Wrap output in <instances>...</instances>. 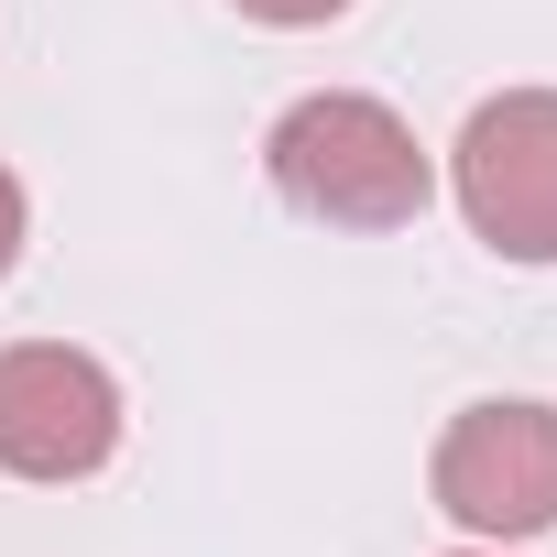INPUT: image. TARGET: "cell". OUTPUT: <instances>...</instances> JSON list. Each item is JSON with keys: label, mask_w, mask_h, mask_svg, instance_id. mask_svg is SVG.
Listing matches in <instances>:
<instances>
[{"label": "cell", "mask_w": 557, "mask_h": 557, "mask_svg": "<svg viewBox=\"0 0 557 557\" xmlns=\"http://www.w3.org/2000/svg\"><path fill=\"white\" fill-rule=\"evenodd\" d=\"M262 175H273L285 208H307L329 230H405L437 197V164L416 153V132L383 99H361V88L296 99L285 121H273V143H262Z\"/></svg>", "instance_id": "obj_1"}, {"label": "cell", "mask_w": 557, "mask_h": 557, "mask_svg": "<svg viewBox=\"0 0 557 557\" xmlns=\"http://www.w3.org/2000/svg\"><path fill=\"white\" fill-rule=\"evenodd\" d=\"M426 492H437V513L459 524V535H481V546H524V535H546L557 524V405H459L448 416V437H437V459H426Z\"/></svg>", "instance_id": "obj_2"}, {"label": "cell", "mask_w": 557, "mask_h": 557, "mask_svg": "<svg viewBox=\"0 0 557 557\" xmlns=\"http://www.w3.org/2000/svg\"><path fill=\"white\" fill-rule=\"evenodd\" d=\"M448 186H459V219L503 262H557V88L481 99L448 153Z\"/></svg>", "instance_id": "obj_3"}, {"label": "cell", "mask_w": 557, "mask_h": 557, "mask_svg": "<svg viewBox=\"0 0 557 557\" xmlns=\"http://www.w3.org/2000/svg\"><path fill=\"white\" fill-rule=\"evenodd\" d=\"M121 448V383L110 361L66 339H12L0 350V470L12 481H88Z\"/></svg>", "instance_id": "obj_4"}, {"label": "cell", "mask_w": 557, "mask_h": 557, "mask_svg": "<svg viewBox=\"0 0 557 557\" xmlns=\"http://www.w3.org/2000/svg\"><path fill=\"white\" fill-rule=\"evenodd\" d=\"M230 12H251V23H273V34H318V23L350 12V0H230Z\"/></svg>", "instance_id": "obj_5"}, {"label": "cell", "mask_w": 557, "mask_h": 557, "mask_svg": "<svg viewBox=\"0 0 557 557\" xmlns=\"http://www.w3.org/2000/svg\"><path fill=\"white\" fill-rule=\"evenodd\" d=\"M23 219H34V208H23V175H12V164H0V273H12V262H23Z\"/></svg>", "instance_id": "obj_6"}, {"label": "cell", "mask_w": 557, "mask_h": 557, "mask_svg": "<svg viewBox=\"0 0 557 557\" xmlns=\"http://www.w3.org/2000/svg\"><path fill=\"white\" fill-rule=\"evenodd\" d=\"M492 557H503V546H492Z\"/></svg>", "instance_id": "obj_7"}]
</instances>
